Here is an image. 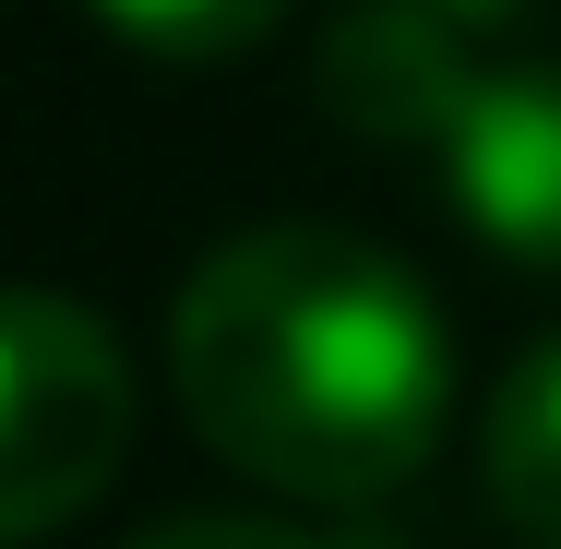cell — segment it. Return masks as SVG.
<instances>
[{
  "mask_svg": "<svg viewBox=\"0 0 561 549\" xmlns=\"http://www.w3.org/2000/svg\"><path fill=\"white\" fill-rule=\"evenodd\" d=\"M168 382L204 454L263 478L275 502L370 514L443 454L454 334L382 239L275 216L192 263L168 311Z\"/></svg>",
  "mask_w": 561,
  "mask_h": 549,
  "instance_id": "6da1fadb",
  "label": "cell"
},
{
  "mask_svg": "<svg viewBox=\"0 0 561 549\" xmlns=\"http://www.w3.org/2000/svg\"><path fill=\"white\" fill-rule=\"evenodd\" d=\"M84 12L144 60H239L287 24V0H84Z\"/></svg>",
  "mask_w": 561,
  "mask_h": 549,
  "instance_id": "8992f818",
  "label": "cell"
},
{
  "mask_svg": "<svg viewBox=\"0 0 561 549\" xmlns=\"http://www.w3.org/2000/svg\"><path fill=\"white\" fill-rule=\"evenodd\" d=\"M131 358L108 311L60 287H0V549L72 526L131 466Z\"/></svg>",
  "mask_w": 561,
  "mask_h": 549,
  "instance_id": "7a4b0ae2",
  "label": "cell"
},
{
  "mask_svg": "<svg viewBox=\"0 0 561 549\" xmlns=\"http://www.w3.org/2000/svg\"><path fill=\"white\" fill-rule=\"evenodd\" d=\"M323 108L358 131V144H443L454 108H466V84H478V60H466V36H454L443 12H419V0H358L335 12V36H323Z\"/></svg>",
  "mask_w": 561,
  "mask_h": 549,
  "instance_id": "277c9868",
  "label": "cell"
},
{
  "mask_svg": "<svg viewBox=\"0 0 561 549\" xmlns=\"http://www.w3.org/2000/svg\"><path fill=\"white\" fill-rule=\"evenodd\" d=\"M131 549H382V538H346V526H299V514H168V526H144Z\"/></svg>",
  "mask_w": 561,
  "mask_h": 549,
  "instance_id": "52a82bcc",
  "label": "cell"
},
{
  "mask_svg": "<svg viewBox=\"0 0 561 549\" xmlns=\"http://www.w3.org/2000/svg\"><path fill=\"white\" fill-rule=\"evenodd\" d=\"M431 168H443V204L502 263L561 275V72H478Z\"/></svg>",
  "mask_w": 561,
  "mask_h": 549,
  "instance_id": "3957f363",
  "label": "cell"
},
{
  "mask_svg": "<svg viewBox=\"0 0 561 549\" xmlns=\"http://www.w3.org/2000/svg\"><path fill=\"white\" fill-rule=\"evenodd\" d=\"M419 12H443L454 36H478V24H514V12H526V0H419Z\"/></svg>",
  "mask_w": 561,
  "mask_h": 549,
  "instance_id": "ba28073f",
  "label": "cell"
},
{
  "mask_svg": "<svg viewBox=\"0 0 561 549\" xmlns=\"http://www.w3.org/2000/svg\"><path fill=\"white\" fill-rule=\"evenodd\" d=\"M478 490L514 549H561V334H538L502 370V394L478 419Z\"/></svg>",
  "mask_w": 561,
  "mask_h": 549,
  "instance_id": "5b68a950",
  "label": "cell"
}]
</instances>
